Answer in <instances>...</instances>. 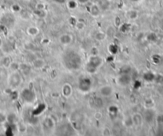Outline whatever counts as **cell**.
Returning a JSON list of instances; mask_svg holds the SVG:
<instances>
[{
    "instance_id": "1",
    "label": "cell",
    "mask_w": 163,
    "mask_h": 136,
    "mask_svg": "<svg viewBox=\"0 0 163 136\" xmlns=\"http://www.w3.org/2000/svg\"><path fill=\"white\" fill-rule=\"evenodd\" d=\"M8 83L13 89H17L22 83V77L18 72H12L8 79Z\"/></svg>"
},
{
    "instance_id": "2",
    "label": "cell",
    "mask_w": 163,
    "mask_h": 136,
    "mask_svg": "<svg viewBox=\"0 0 163 136\" xmlns=\"http://www.w3.org/2000/svg\"><path fill=\"white\" fill-rule=\"evenodd\" d=\"M114 89L110 85H104L99 89V94L103 97H110L114 94Z\"/></svg>"
},
{
    "instance_id": "3",
    "label": "cell",
    "mask_w": 163,
    "mask_h": 136,
    "mask_svg": "<svg viewBox=\"0 0 163 136\" xmlns=\"http://www.w3.org/2000/svg\"><path fill=\"white\" fill-rule=\"evenodd\" d=\"M59 43L62 45H69L70 44H71L72 41H73V38L71 34L68 33H63L60 36L59 38Z\"/></svg>"
},
{
    "instance_id": "4",
    "label": "cell",
    "mask_w": 163,
    "mask_h": 136,
    "mask_svg": "<svg viewBox=\"0 0 163 136\" xmlns=\"http://www.w3.org/2000/svg\"><path fill=\"white\" fill-rule=\"evenodd\" d=\"M72 92H73V89H72V87L71 84H65L64 85L62 86V93L63 95V96H65L66 98L70 97L72 95Z\"/></svg>"
},
{
    "instance_id": "5",
    "label": "cell",
    "mask_w": 163,
    "mask_h": 136,
    "mask_svg": "<svg viewBox=\"0 0 163 136\" xmlns=\"http://www.w3.org/2000/svg\"><path fill=\"white\" fill-rule=\"evenodd\" d=\"M33 67L37 69V70H41L44 68L46 65V62L42 58H36L34 61H33Z\"/></svg>"
},
{
    "instance_id": "6",
    "label": "cell",
    "mask_w": 163,
    "mask_h": 136,
    "mask_svg": "<svg viewBox=\"0 0 163 136\" xmlns=\"http://www.w3.org/2000/svg\"><path fill=\"white\" fill-rule=\"evenodd\" d=\"M131 83V77L128 75H122L119 77V84L122 86H127Z\"/></svg>"
},
{
    "instance_id": "7",
    "label": "cell",
    "mask_w": 163,
    "mask_h": 136,
    "mask_svg": "<svg viewBox=\"0 0 163 136\" xmlns=\"http://www.w3.org/2000/svg\"><path fill=\"white\" fill-rule=\"evenodd\" d=\"M102 10L101 8L99 7L98 4H94L92 5L91 7H90V12L93 17H98L101 14Z\"/></svg>"
},
{
    "instance_id": "8",
    "label": "cell",
    "mask_w": 163,
    "mask_h": 136,
    "mask_svg": "<svg viewBox=\"0 0 163 136\" xmlns=\"http://www.w3.org/2000/svg\"><path fill=\"white\" fill-rule=\"evenodd\" d=\"M131 119H132V121H133V124L134 126H138V125L142 124V122H143V118L142 116L138 114V113H134L132 116H131Z\"/></svg>"
},
{
    "instance_id": "9",
    "label": "cell",
    "mask_w": 163,
    "mask_h": 136,
    "mask_svg": "<svg viewBox=\"0 0 163 136\" xmlns=\"http://www.w3.org/2000/svg\"><path fill=\"white\" fill-rule=\"evenodd\" d=\"M95 39L98 42H102L107 38V33L102 31H98L95 33Z\"/></svg>"
},
{
    "instance_id": "10",
    "label": "cell",
    "mask_w": 163,
    "mask_h": 136,
    "mask_svg": "<svg viewBox=\"0 0 163 136\" xmlns=\"http://www.w3.org/2000/svg\"><path fill=\"white\" fill-rule=\"evenodd\" d=\"M44 125L47 127V128L53 129L54 127H55V121L53 119L51 118V117H48V118H47L45 119Z\"/></svg>"
},
{
    "instance_id": "11",
    "label": "cell",
    "mask_w": 163,
    "mask_h": 136,
    "mask_svg": "<svg viewBox=\"0 0 163 136\" xmlns=\"http://www.w3.org/2000/svg\"><path fill=\"white\" fill-rule=\"evenodd\" d=\"M27 33L31 37H35V36H37L39 33V30L38 27H30L27 29Z\"/></svg>"
},
{
    "instance_id": "12",
    "label": "cell",
    "mask_w": 163,
    "mask_h": 136,
    "mask_svg": "<svg viewBox=\"0 0 163 136\" xmlns=\"http://www.w3.org/2000/svg\"><path fill=\"white\" fill-rule=\"evenodd\" d=\"M127 15L130 19H131V20H135L138 17V13L137 10H131V11L128 12Z\"/></svg>"
},
{
    "instance_id": "13",
    "label": "cell",
    "mask_w": 163,
    "mask_h": 136,
    "mask_svg": "<svg viewBox=\"0 0 163 136\" xmlns=\"http://www.w3.org/2000/svg\"><path fill=\"white\" fill-rule=\"evenodd\" d=\"M109 2L107 0H101L100 1V4H98L99 7L101 8V10H107L109 7Z\"/></svg>"
},
{
    "instance_id": "14",
    "label": "cell",
    "mask_w": 163,
    "mask_h": 136,
    "mask_svg": "<svg viewBox=\"0 0 163 136\" xmlns=\"http://www.w3.org/2000/svg\"><path fill=\"white\" fill-rule=\"evenodd\" d=\"M2 63H3V65L5 66V67H6V68H9L10 65H11V59H10L8 56H5L4 58L3 59V61H2Z\"/></svg>"
},
{
    "instance_id": "15",
    "label": "cell",
    "mask_w": 163,
    "mask_h": 136,
    "mask_svg": "<svg viewBox=\"0 0 163 136\" xmlns=\"http://www.w3.org/2000/svg\"><path fill=\"white\" fill-rule=\"evenodd\" d=\"M6 121H7V115L4 112H0V124L4 123Z\"/></svg>"
},
{
    "instance_id": "16",
    "label": "cell",
    "mask_w": 163,
    "mask_h": 136,
    "mask_svg": "<svg viewBox=\"0 0 163 136\" xmlns=\"http://www.w3.org/2000/svg\"><path fill=\"white\" fill-rule=\"evenodd\" d=\"M85 27H86L85 23H84V22H77L76 25H75V28H76L78 30H79V31L83 30V29L85 28Z\"/></svg>"
},
{
    "instance_id": "17",
    "label": "cell",
    "mask_w": 163,
    "mask_h": 136,
    "mask_svg": "<svg viewBox=\"0 0 163 136\" xmlns=\"http://www.w3.org/2000/svg\"><path fill=\"white\" fill-rule=\"evenodd\" d=\"M10 68H11L12 71L13 72H17L18 70V68H19V65L17 64V63H15V62H12L10 65Z\"/></svg>"
},
{
    "instance_id": "18",
    "label": "cell",
    "mask_w": 163,
    "mask_h": 136,
    "mask_svg": "<svg viewBox=\"0 0 163 136\" xmlns=\"http://www.w3.org/2000/svg\"><path fill=\"white\" fill-rule=\"evenodd\" d=\"M77 1H74V0H72V1H69L68 2V7L71 8V9H74L77 7Z\"/></svg>"
},
{
    "instance_id": "19",
    "label": "cell",
    "mask_w": 163,
    "mask_h": 136,
    "mask_svg": "<svg viewBox=\"0 0 163 136\" xmlns=\"http://www.w3.org/2000/svg\"><path fill=\"white\" fill-rule=\"evenodd\" d=\"M76 1L78 3L82 4V5H86L90 2V0H76Z\"/></svg>"
},
{
    "instance_id": "20",
    "label": "cell",
    "mask_w": 163,
    "mask_h": 136,
    "mask_svg": "<svg viewBox=\"0 0 163 136\" xmlns=\"http://www.w3.org/2000/svg\"><path fill=\"white\" fill-rule=\"evenodd\" d=\"M102 113L100 112H97L95 114V119H96L97 120H99L100 119H102Z\"/></svg>"
},
{
    "instance_id": "21",
    "label": "cell",
    "mask_w": 163,
    "mask_h": 136,
    "mask_svg": "<svg viewBox=\"0 0 163 136\" xmlns=\"http://www.w3.org/2000/svg\"><path fill=\"white\" fill-rule=\"evenodd\" d=\"M3 39H2V38L0 37V49L3 47Z\"/></svg>"
},
{
    "instance_id": "22",
    "label": "cell",
    "mask_w": 163,
    "mask_h": 136,
    "mask_svg": "<svg viewBox=\"0 0 163 136\" xmlns=\"http://www.w3.org/2000/svg\"><path fill=\"white\" fill-rule=\"evenodd\" d=\"M55 1H58V2H63L64 0H55Z\"/></svg>"
},
{
    "instance_id": "23",
    "label": "cell",
    "mask_w": 163,
    "mask_h": 136,
    "mask_svg": "<svg viewBox=\"0 0 163 136\" xmlns=\"http://www.w3.org/2000/svg\"><path fill=\"white\" fill-rule=\"evenodd\" d=\"M133 1H137V0H133Z\"/></svg>"
}]
</instances>
